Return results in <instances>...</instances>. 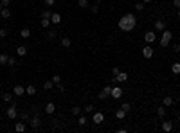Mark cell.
<instances>
[{
    "mask_svg": "<svg viewBox=\"0 0 180 133\" xmlns=\"http://www.w3.org/2000/svg\"><path fill=\"white\" fill-rule=\"evenodd\" d=\"M121 108L126 112V114H128V112L131 110V104H130V103H123V104H121Z\"/></svg>",
    "mask_w": 180,
    "mask_h": 133,
    "instance_id": "cell-36",
    "label": "cell"
},
{
    "mask_svg": "<svg viewBox=\"0 0 180 133\" xmlns=\"http://www.w3.org/2000/svg\"><path fill=\"white\" fill-rule=\"evenodd\" d=\"M78 5L81 9H86V7H90V2H88V0H78Z\"/></svg>",
    "mask_w": 180,
    "mask_h": 133,
    "instance_id": "cell-27",
    "label": "cell"
},
{
    "mask_svg": "<svg viewBox=\"0 0 180 133\" xmlns=\"http://www.w3.org/2000/svg\"><path fill=\"white\" fill-rule=\"evenodd\" d=\"M51 16H52V11H51L49 7L42 11V18H49V20H51Z\"/></svg>",
    "mask_w": 180,
    "mask_h": 133,
    "instance_id": "cell-31",
    "label": "cell"
},
{
    "mask_svg": "<svg viewBox=\"0 0 180 133\" xmlns=\"http://www.w3.org/2000/svg\"><path fill=\"white\" fill-rule=\"evenodd\" d=\"M153 52H155V50H153V47H151L150 43H146V47L142 49V56L146 59H150V58H153Z\"/></svg>",
    "mask_w": 180,
    "mask_h": 133,
    "instance_id": "cell-7",
    "label": "cell"
},
{
    "mask_svg": "<svg viewBox=\"0 0 180 133\" xmlns=\"http://www.w3.org/2000/svg\"><path fill=\"white\" fill-rule=\"evenodd\" d=\"M52 81H54V85H59V83H61V76H52Z\"/></svg>",
    "mask_w": 180,
    "mask_h": 133,
    "instance_id": "cell-40",
    "label": "cell"
},
{
    "mask_svg": "<svg viewBox=\"0 0 180 133\" xmlns=\"http://www.w3.org/2000/svg\"><path fill=\"white\" fill-rule=\"evenodd\" d=\"M90 11L94 13V15H96V13H99V4H94V5H90Z\"/></svg>",
    "mask_w": 180,
    "mask_h": 133,
    "instance_id": "cell-41",
    "label": "cell"
},
{
    "mask_svg": "<svg viewBox=\"0 0 180 133\" xmlns=\"http://www.w3.org/2000/svg\"><path fill=\"white\" fill-rule=\"evenodd\" d=\"M31 36V29L29 27H24L22 31H20V38H24V40H27Z\"/></svg>",
    "mask_w": 180,
    "mask_h": 133,
    "instance_id": "cell-18",
    "label": "cell"
},
{
    "mask_svg": "<svg viewBox=\"0 0 180 133\" xmlns=\"http://www.w3.org/2000/svg\"><path fill=\"white\" fill-rule=\"evenodd\" d=\"M103 2V0H96V4H101Z\"/></svg>",
    "mask_w": 180,
    "mask_h": 133,
    "instance_id": "cell-50",
    "label": "cell"
},
{
    "mask_svg": "<svg viewBox=\"0 0 180 133\" xmlns=\"http://www.w3.org/2000/svg\"><path fill=\"white\" fill-rule=\"evenodd\" d=\"M29 119H31V115L27 114V112H24V114L20 115V121H29Z\"/></svg>",
    "mask_w": 180,
    "mask_h": 133,
    "instance_id": "cell-39",
    "label": "cell"
},
{
    "mask_svg": "<svg viewBox=\"0 0 180 133\" xmlns=\"http://www.w3.org/2000/svg\"><path fill=\"white\" fill-rule=\"evenodd\" d=\"M173 50H175V52H180V45L175 43V45H173Z\"/></svg>",
    "mask_w": 180,
    "mask_h": 133,
    "instance_id": "cell-46",
    "label": "cell"
},
{
    "mask_svg": "<svg viewBox=\"0 0 180 133\" xmlns=\"http://www.w3.org/2000/svg\"><path fill=\"white\" fill-rule=\"evenodd\" d=\"M25 94H27V95H34V94H36V86H34V85L25 86Z\"/></svg>",
    "mask_w": 180,
    "mask_h": 133,
    "instance_id": "cell-21",
    "label": "cell"
},
{
    "mask_svg": "<svg viewBox=\"0 0 180 133\" xmlns=\"http://www.w3.org/2000/svg\"><path fill=\"white\" fill-rule=\"evenodd\" d=\"M142 2H144V4H151V0H142Z\"/></svg>",
    "mask_w": 180,
    "mask_h": 133,
    "instance_id": "cell-48",
    "label": "cell"
},
{
    "mask_svg": "<svg viewBox=\"0 0 180 133\" xmlns=\"http://www.w3.org/2000/svg\"><path fill=\"white\" fill-rule=\"evenodd\" d=\"M51 24L59 25V24H61V15H59V13H52V16H51Z\"/></svg>",
    "mask_w": 180,
    "mask_h": 133,
    "instance_id": "cell-14",
    "label": "cell"
},
{
    "mask_svg": "<svg viewBox=\"0 0 180 133\" xmlns=\"http://www.w3.org/2000/svg\"><path fill=\"white\" fill-rule=\"evenodd\" d=\"M72 115H81V108H79V106H74V108H72Z\"/></svg>",
    "mask_w": 180,
    "mask_h": 133,
    "instance_id": "cell-37",
    "label": "cell"
},
{
    "mask_svg": "<svg viewBox=\"0 0 180 133\" xmlns=\"http://www.w3.org/2000/svg\"><path fill=\"white\" fill-rule=\"evenodd\" d=\"M54 2H56V0H43V4L47 5V7H51V5H54Z\"/></svg>",
    "mask_w": 180,
    "mask_h": 133,
    "instance_id": "cell-42",
    "label": "cell"
},
{
    "mask_svg": "<svg viewBox=\"0 0 180 133\" xmlns=\"http://www.w3.org/2000/svg\"><path fill=\"white\" fill-rule=\"evenodd\" d=\"M166 29V20H162V18H158V20H155V31H164Z\"/></svg>",
    "mask_w": 180,
    "mask_h": 133,
    "instance_id": "cell-11",
    "label": "cell"
},
{
    "mask_svg": "<svg viewBox=\"0 0 180 133\" xmlns=\"http://www.w3.org/2000/svg\"><path fill=\"white\" fill-rule=\"evenodd\" d=\"M29 124H31V130L32 131H38L40 126H42V119H40V114H34L29 119Z\"/></svg>",
    "mask_w": 180,
    "mask_h": 133,
    "instance_id": "cell-3",
    "label": "cell"
},
{
    "mask_svg": "<svg viewBox=\"0 0 180 133\" xmlns=\"http://www.w3.org/2000/svg\"><path fill=\"white\" fill-rule=\"evenodd\" d=\"M2 101H4V103H11V101H13V94H9V92H4V94H2Z\"/></svg>",
    "mask_w": 180,
    "mask_h": 133,
    "instance_id": "cell-25",
    "label": "cell"
},
{
    "mask_svg": "<svg viewBox=\"0 0 180 133\" xmlns=\"http://www.w3.org/2000/svg\"><path fill=\"white\" fill-rule=\"evenodd\" d=\"M171 38H173V32H171L169 29H164V31H162V38H160V47H162V49L169 45Z\"/></svg>",
    "mask_w": 180,
    "mask_h": 133,
    "instance_id": "cell-2",
    "label": "cell"
},
{
    "mask_svg": "<svg viewBox=\"0 0 180 133\" xmlns=\"http://www.w3.org/2000/svg\"><path fill=\"white\" fill-rule=\"evenodd\" d=\"M70 45H72V42H70V38H67V36H63V38H61V47H63V49H70Z\"/></svg>",
    "mask_w": 180,
    "mask_h": 133,
    "instance_id": "cell-19",
    "label": "cell"
},
{
    "mask_svg": "<svg viewBox=\"0 0 180 133\" xmlns=\"http://www.w3.org/2000/svg\"><path fill=\"white\" fill-rule=\"evenodd\" d=\"M0 16H2L4 20H7V18L11 16V11H9V7H2V11H0Z\"/></svg>",
    "mask_w": 180,
    "mask_h": 133,
    "instance_id": "cell-22",
    "label": "cell"
},
{
    "mask_svg": "<svg viewBox=\"0 0 180 133\" xmlns=\"http://www.w3.org/2000/svg\"><path fill=\"white\" fill-rule=\"evenodd\" d=\"M171 72H173L175 76H180V63H178V61L171 65Z\"/></svg>",
    "mask_w": 180,
    "mask_h": 133,
    "instance_id": "cell-23",
    "label": "cell"
},
{
    "mask_svg": "<svg viewBox=\"0 0 180 133\" xmlns=\"http://www.w3.org/2000/svg\"><path fill=\"white\" fill-rule=\"evenodd\" d=\"M7 117L11 119V121H15V119L18 117V104L16 103H11V106L7 108Z\"/></svg>",
    "mask_w": 180,
    "mask_h": 133,
    "instance_id": "cell-4",
    "label": "cell"
},
{
    "mask_svg": "<svg viewBox=\"0 0 180 133\" xmlns=\"http://www.w3.org/2000/svg\"><path fill=\"white\" fill-rule=\"evenodd\" d=\"M7 59H9L7 54H0V65H7Z\"/></svg>",
    "mask_w": 180,
    "mask_h": 133,
    "instance_id": "cell-33",
    "label": "cell"
},
{
    "mask_svg": "<svg viewBox=\"0 0 180 133\" xmlns=\"http://www.w3.org/2000/svg\"><path fill=\"white\" fill-rule=\"evenodd\" d=\"M144 7H146V4L142 2V0H141V2H137V4H135V9H137V11H144Z\"/></svg>",
    "mask_w": 180,
    "mask_h": 133,
    "instance_id": "cell-35",
    "label": "cell"
},
{
    "mask_svg": "<svg viewBox=\"0 0 180 133\" xmlns=\"http://www.w3.org/2000/svg\"><path fill=\"white\" fill-rule=\"evenodd\" d=\"M177 16H178V20H180V7H178V13H177Z\"/></svg>",
    "mask_w": 180,
    "mask_h": 133,
    "instance_id": "cell-49",
    "label": "cell"
},
{
    "mask_svg": "<svg viewBox=\"0 0 180 133\" xmlns=\"http://www.w3.org/2000/svg\"><path fill=\"white\" fill-rule=\"evenodd\" d=\"M162 106H173V97L171 95H166L162 99Z\"/></svg>",
    "mask_w": 180,
    "mask_h": 133,
    "instance_id": "cell-24",
    "label": "cell"
},
{
    "mask_svg": "<svg viewBox=\"0 0 180 133\" xmlns=\"http://www.w3.org/2000/svg\"><path fill=\"white\" fill-rule=\"evenodd\" d=\"M155 40H157V34H155V32H153V31H148V32H144V42L146 43H153V42H155Z\"/></svg>",
    "mask_w": 180,
    "mask_h": 133,
    "instance_id": "cell-8",
    "label": "cell"
},
{
    "mask_svg": "<svg viewBox=\"0 0 180 133\" xmlns=\"http://www.w3.org/2000/svg\"><path fill=\"white\" fill-rule=\"evenodd\" d=\"M0 4H2V5H4V7H7V5L11 4V0H0Z\"/></svg>",
    "mask_w": 180,
    "mask_h": 133,
    "instance_id": "cell-45",
    "label": "cell"
},
{
    "mask_svg": "<svg viewBox=\"0 0 180 133\" xmlns=\"http://www.w3.org/2000/svg\"><path fill=\"white\" fill-rule=\"evenodd\" d=\"M47 36H49V38L52 40V38H56V36H58V32H56L54 29H49V32H47Z\"/></svg>",
    "mask_w": 180,
    "mask_h": 133,
    "instance_id": "cell-38",
    "label": "cell"
},
{
    "mask_svg": "<svg viewBox=\"0 0 180 133\" xmlns=\"http://www.w3.org/2000/svg\"><path fill=\"white\" fill-rule=\"evenodd\" d=\"M7 34H9V31H7V29H0V36H2V38H5Z\"/></svg>",
    "mask_w": 180,
    "mask_h": 133,
    "instance_id": "cell-43",
    "label": "cell"
},
{
    "mask_svg": "<svg viewBox=\"0 0 180 133\" xmlns=\"http://www.w3.org/2000/svg\"><path fill=\"white\" fill-rule=\"evenodd\" d=\"M123 94H124V90L121 88V86H112V94H110V97H114V99H121Z\"/></svg>",
    "mask_w": 180,
    "mask_h": 133,
    "instance_id": "cell-6",
    "label": "cell"
},
{
    "mask_svg": "<svg viewBox=\"0 0 180 133\" xmlns=\"http://www.w3.org/2000/svg\"><path fill=\"white\" fill-rule=\"evenodd\" d=\"M104 121V115L101 114V112H94V115H92V122L94 124H101Z\"/></svg>",
    "mask_w": 180,
    "mask_h": 133,
    "instance_id": "cell-9",
    "label": "cell"
},
{
    "mask_svg": "<svg viewBox=\"0 0 180 133\" xmlns=\"http://www.w3.org/2000/svg\"><path fill=\"white\" fill-rule=\"evenodd\" d=\"M157 115L158 117H164L166 115V108H164V106H158V108H157Z\"/></svg>",
    "mask_w": 180,
    "mask_h": 133,
    "instance_id": "cell-34",
    "label": "cell"
},
{
    "mask_svg": "<svg viewBox=\"0 0 180 133\" xmlns=\"http://www.w3.org/2000/svg\"><path fill=\"white\" fill-rule=\"evenodd\" d=\"M25 130H27V126H25V121H18V122L15 124V131H18V133H24Z\"/></svg>",
    "mask_w": 180,
    "mask_h": 133,
    "instance_id": "cell-12",
    "label": "cell"
},
{
    "mask_svg": "<svg viewBox=\"0 0 180 133\" xmlns=\"http://www.w3.org/2000/svg\"><path fill=\"white\" fill-rule=\"evenodd\" d=\"M13 94H15L16 97H22V95L25 94V86H22V85H16L15 88H13Z\"/></svg>",
    "mask_w": 180,
    "mask_h": 133,
    "instance_id": "cell-10",
    "label": "cell"
},
{
    "mask_svg": "<svg viewBox=\"0 0 180 133\" xmlns=\"http://www.w3.org/2000/svg\"><path fill=\"white\" fill-rule=\"evenodd\" d=\"M16 54L24 58L25 54H27V47H25V45H18V47H16Z\"/></svg>",
    "mask_w": 180,
    "mask_h": 133,
    "instance_id": "cell-17",
    "label": "cell"
},
{
    "mask_svg": "<svg viewBox=\"0 0 180 133\" xmlns=\"http://www.w3.org/2000/svg\"><path fill=\"white\" fill-rule=\"evenodd\" d=\"M83 110H85V114H94V112H96V106H94V104H86Z\"/></svg>",
    "mask_w": 180,
    "mask_h": 133,
    "instance_id": "cell-29",
    "label": "cell"
},
{
    "mask_svg": "<svg viewBox=\"0 0 180 133\" xmlns=\"http://www.w3.org/2000/svg\"><path fill=\"white\" fill-rule=\"evenodd\" d=\"M110 94H112V86H110V85H106L104 88H103V90H101V92L97 94V99H101V101H103V99L110 97Z\"/></svg>",
    "mask_w": 180,
    "mask_h": 133,
    "instance_id": "cell-5",
    "label": "cell"
},
{
    "mask_svg": "<svg viewBox=\"0 0 180 133\" xmlns=\"http://www.w3.org/2000/svg\"><path fill=\"white\" fill-rule=\"evenodd\" d=\"M171 130H173V122H171V121H162V131L169 133Z\"/></svg>",
    "mask_w": 180,
    "mask_h": 133,
    "instance_id": "cell-15",
    "label": "cell"
},
{
    "mask_svg": "<svg viewBox=\"0 0 180 133\" xmlns=\"http://www.w3.org/2000/svg\"><path fill=\"white\" fill-rule=\"evenodd\" d=\"M45 112H47V114H49V115H51V114H54V112H56V104L49 101L47 104H45Z\"/></svg>",
    "mask_w": 180,
    "mask_h": 133,
    "instance_id": "cell-16",
    "label": "cell"
},
{
    "mask_svg": "<svg viewBox=\"0 0 180 133\" xmlns=\"http://www.w3.org/2000/svg\"><path fill=\"white\" fill-rule=\"evenodd\" d=\"M115 119H117V121H123V119H126V112H124L123 108H119V110L115 112Z\"/></svg>",
    "mask_w": 180,
    "mask_h": 133,
    "instance_id": "cell-20",
    "label": "cell"
},
{
    "mask_svg": "<svg viewBox=\"0 0 180 133\" xmlns=\"http://www.w3.org/2000/svg\"><path fill=\"white\" fill-rule=\"evenodd\" d=\"M86 122H88V119H86L85 115H78V124L79 126H85Z\"/></svg>",
    "mask_w": 180,
    "mask_h": 133,
    "instance_id": "cell-30",
    "label": "cell"
},
{
    "mask_svg": "<svg viewBox=\"0 0 180 133\" xmlns=\"http://www.w3.org/2000/svg\"><path fill=\"white\" fill-rule=\"evenodd\" d=\"M40 25H42L43 29H49V27H51V20H49V18H42V22H40Z\"/></svg>",
    "mask_w": 180,
    "mask_h": 133,
    "instance_id": "cell-28",
    "label": "cell"
},
{
    "mask_svg": "<svg viewBox=\"0 0 180 133\" xmlns=\"http://www.w3.org/2000/svg\"><path fill=\"white\" fill-rule=\"evenodd\" d=\"M2 7H4V5H2V4H0V11H2Z\"/></svg>",
    "mask_w": 180,
    "mask_h": 133,
    "instance_id": "cell-51",
    "label": "cell"
},
{
    "mask_svg": "<svg viewBox=\"0 0 180 133\" xmlns=\"http://www.w3.org/2000/svg\"><path fill=\"white\" fill-rule=\"evenodd\" d=\"M54 86H56V85H54V81H52V79H51V81L47 79V81L43 83V88H45V90H52V88H54Z\"/></svg>",
    "mask_w": 180,
    "mask_h": 133,
    "instance_id": "cell-26",
    "label": "cell"
},
{
    "mask_svg": "<svg viewBox=\"0 0 180 133\" xmlns=\"http://www.w3.org/2000/svg\"><path fill=\"white\" fill-rule=\"evenodd\" d=\"M119 72H121V70H119V69H117V66H114V69H112V76H114V77H115V76L119 74Z\"/></svg>",
    "mask_w": 180,
    "mask_h": 133,
    "instance_id": "cell-44",
    "label": "cell"
},
{
    "mask_svg": "<svg viewBox=\"0 0 180 133\" xmlns=\"http://www.w3.org/2000/svg\"><path fill=\"white\" fill-rule=\"evenodd\" d=\"M173 4H175V7H177V9L180 7V0H173Z\"/></svg>",
    "mask_w": 180,
    "mask_h": 133,
    "instance_id": "cell-47",
    "label": "cell"
},
{
    "mask_svg": "<svg viewBox=\"0 0 180 133\" xmlns=\"http://www.w3.org/2000/svg\"><path fill=\"white\" fill-rule=\"evenodd\" d=\"M7 65H9V66H16V65H18L16 58H15V56H9V59H7Z\"/></svg>",
    "mask_w": 180,
    "mask_h": 133,
    "instance_id": "cell-32",
    "label": "cell"
},
{
    "mask_svg": "<svg viewBox=\"0 0 180 133\" xmlns=\"http://www.w3.org/2000/svg\"><path fill=\"white\" fill-rule=\"evenodd\" d=\"M137 25V18L133 13H128V15H124L123 18H119V29H121L123 32H130L135 29Z\"/></svg>",
    "mask_w": 180,
    "mask_h": 133,
    "instance_id": "cell-1",
    "label": "cell"
},
{
    "mask_svg": "<svg viewBox=\"0 0 180 133\" xmlns=\"http://www.w3.org/2000/svg\"><path fill=\"white\" fill-rule=\"evenodd\" d=\"M114 79H115L117 83H124V81H128V74H126V72H123V70H121V72H119V74H117V76H115Z\"/></svg>",
    "mask_w": 180,
    "mask_h": 133,
    "instance_id": "cell-13",
    "label": "cell"
}]
</instances>
